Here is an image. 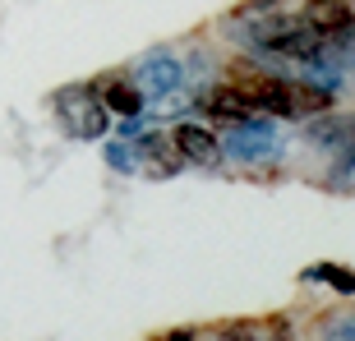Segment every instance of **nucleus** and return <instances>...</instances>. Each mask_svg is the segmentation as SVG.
Instances as JSON below:
<instances>
[{"label": "nucleus", "mask_w": 355, "mask_h": 341, "mask_svg": "<svg viewBox=\"0 0 355 341\" xmlns=\"http://www.w3.org/2000/svg\"><path fill=\"white\" fill-rule=\"evenodd\" d=\"M300 281H328L337 295H355V268H342V263H309Z\"/></svg>", "instance_id": "10"}, {"label": "nucleus", "mask_w": 355, "mask_h": 341, "mask_svg": "<svg viewBox=\"0 0 355 341\" xmlns=\"http://www.w3.org/2000/svg\"><path fill=\"white\" fill-rule=\"evenodd\" d=\"M217 341H259V337H254V332L240 323V328H222V332H217Z\"/></svg>", "instance_id": "14"}, {"label": "nucleus", "mask_w": 355, "mask_h": 341, "mask_svg": "<svg viewBox=\"0 0 355 341\" xmlns=\"http://www.w3.org/2000/svg\"><path fill=\"white\" fill-rule=\"evenodd\" d=\"M282 152V139H277V125L272 116H250V120H236L222 139V157L231 161H268Z\"/></svg>", "instance_id": "2"}, {"label": "nucleus", "mask_w": 355, "mask_h": 341, "mask_svg": "<svg viewBox=\"0 0 355 341\" xmlns=\"http://www.w3.org/2000/svg\"><path fill=\"white\" fill-rule=\"evenodd\" d=\"M194 111H203V116H212V120H222V125H236V120H250V116H259L245 97H240L231 83H212V88H198V97H194Z\"/></svg>", "instance_id": "5"}, {"label": "nucleus", "mask_w": 355, "mask_h": 341, "mask_svg": "<svg viewBox=\"0 0 355 341\" xmlns=\"http://www.w3.org/2000/svg\"><path fill=\"white\" fill-rule=\"evenodd\" d=\"M304 139L314 148H323V152H342V148H355V111L351 116H309V125H304Z\"/></svg>", "instance_id": "6"}, {"label": "nucleus", "mask_w": 355, "mask_h": 341, "mask_svg": "<svg viewBox=\"0 0 355 341\" xmlns=\"http://www.w3.org/2000/svg\"><path fill=\"white\" fill-rule=\"evenodd\" d=\"M300 19L314 28V33H323V37H328V33H342L346 24H355V10L346 5V0H304Z\"/></svg>", "instance_id": "7"}, {"label": "nucleus", "mask_w": 355, "mask_h": 341, "mask_svg": "<svg viewBox=\"0 0 355 341\" xmlns=\"http://www.w3.org/2000/svg\"><path fill=\"white\" fill-rule=\"evenodd\" d=\"M97 97H102V106L111 116H144V106H148V97L139 92L134 79H106L97 88Z\"/></svg>", "instance_id": "8"}, {"label": "nucleus", "mask_w": 355, "mask_h": 341, "mask_svg": "<svg viewBox=\"0 0 355 341\" xmlns=\"http://www.w3.org/2000/svg\"><path fill=\"white\" fill-rule=\"evenodd\" d=\"M318 60H323V65H332V69H342V74H351V69H355V24H346L342 33H328V37H323Z\"/></svg>", "instance_id": "9"}, {"label": "nucleus", "mask_w": 355, "mask_h": 341, "mask_svg": "<svg viewBox=\"0 0 355 341\" xmlns=\"http://www.w3.org/2000/svg\"><path fill=\"white\" fill-rule=\"evenodd\" d=\"M272 341H291V337H286V323H282V318L272 323Z\"/></svg>", "instance_id": "16"}, {"label": "nucleus", "mask_w": 355, "mask_h": 341, "mask_svg": "<svg viewBox=\"0 0 355 341\" xmlns=\"http://www.w3.org/2000/svg\"><path fill=\"white\" fill-rule=\"evenodd\" d=\"M166 341H194V328H171V332H166Z\"/></svg>", "instance_id": "15"}, {"label": "nucleus", "mask_w": 355, "mask_h": 341, "mask_svg": "<svg viewBox=\"0 0 355 341\" xmlns=\"http://www.w3.org/2000/svg\"><path fill=\"white\" fill-rule=\"evenodd\" d=\"M102 157L111 170H120V175H134V170L144 166V157H139V148H134V139H111V143L102 148Z\"/></svg>", "instance_id": "11"}, {"label": "nucleus", "mask_w": 355, "mask_h": 341, "mask_svg": "<svg viewBox=\"0 0 355 341\" xmlns=\"http://www.w3.org/2000/svg\"><path fill=\"white\" fill-rule=\"evenodd\" d=\"M318 337L323 341H355V314H328Z\"/></svg>", "instance_id": "13"}, {"label": "nucleus", "mask_w": 355, "mask_h": 341, "mask_svg": "<svg viewBox=\"0 0 355 341\" xmlns=\"http://www.w3.org/2000/svg\"><path fill=\"white\" fill-rule=\"evenodd\" d=\"M130 79L139 83V92H144V97L166 102V97H171V92H180V83H184V60L175 51H166V46H153V51L139 55V65H134Z\"/></svg>", "instance_id": "3"}, {"label": "nucleus", "mask_w": 355, "mask_h": 341, "mask_svg": "<svg viewBox=\"0 0 355 341\" xmlns=\"http://www.w3.org/2000/svg\"><path fill=\"white\" fill-rule=\"evenodd\" d=\"M51 102H55V111H60V125H65L74 139H102V134L111 130V111L102 106V97H97L92 83H69V88L55 92Z\"/></svg>", "instance_id": "1"}, {"label": "nucleus", "mask_w": 355, "mask_h": 341, "mask_svg": "<svg viewBox=\"0 0 355 341\" xmlns=\"http://www.w3.org/2000/svg\"><path fill=\"white\" fill-rule=\"evenodd\" d=\"M171 148H175V157L189 161V166H217V161H222V139H217L208 125H198V120H180V125H175Z\"/></svg>", "instance_id": "4"}, {"label": "nucleus", "mask_w": 355, "mask_h": 341, "mask_svg": "<svg viewBox=\"0 0 355 341\" xmlns=\"http://www.w3.org/2000/svg\"><path fill=\"white\" fill-rule=\"evenodd\" d=\"M323 184H328V189H337V194L355 189V148H342V152H332V170L323 175Z\"/></svg>", "instance_id": "12"}]
</instances>
